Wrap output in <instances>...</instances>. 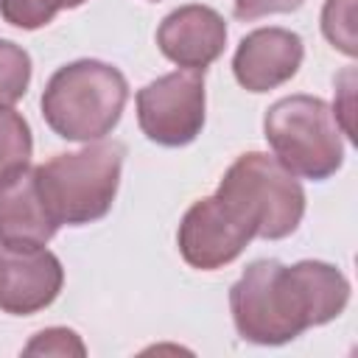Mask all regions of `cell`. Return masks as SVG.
Listing matches in <instances>:
<instances>
[{
    "label": "cell",
    "instance_id": "1",
    "mask_svg": "<svg viewBox=\"0 0 358 358\" xmlns=\"http://www.w3.org/2000/svg\"><path fill=\"white\" fill-rule=\"evenodd\" d=\"M347 302V277L322 260L294 266L257 260L229 288L235 330L255 344H285L308 327L341 316Z\"/></svg>",
    "mask_w": 358,
    "mask_h": 358
},
{
    "label": "cell",
    "instance_id": "2",
    "mask_svg": "<svg viewBox=\"0 0 358 358\" xmlns=\"http://www.w3.org/2000/svg\"><path fill=\"white\" fill-rule=\"evenodd\" d=\"M129 101L126 76L98 59L59 67L42 92L45 123L64 140L92 143L109 134Z\"/></svg>",
    "mask_w": 358,
    "mask_h": 358
},
{
    "label": "cell",
    "instance_id": "3",
    "mask_svg": "<svg viewBox=\"0 0 358 358\" xmlns=\"http://www.w3.org/2000/svg\"><path fill=\"white\" fill-rule=\"evenodd\" d=\"M123 157L126 148L120 143L103 140L39 165V190L53 221L59 227H81L103 218L117 196Z\"/></svg>",
    "mask_w": 358,
    "mask_h": 358
},
{
    "label": "cell",
    "instance_id": "4",
    "mask_svg": "<svg viewBox=\"0 0 358 358\" xmlns=\"http://www.w3.org/2000/svg\"><path fill=\"white\" fill-rule=\"evenodd\" d=\"M252 229L255 238L280 241L291 235L305 215V190L299 179L277 159L260 151L241 154L215 190Z\"/></svg>",
    "mask_w": 358,
    "mask_h": 358
},
{
    "label": "cell",
    "instance_id": "5",
    "mask_svg": "<svg viewBox=\"0 0 358 358\" xmlns=\"http://www.w3.org/2000/svg\"><path fill=\"white\" fill-rule=\"evenodd\" d=\"M274 157L294 173L313 182L333 176L344 162L341 126L333 106L313 95H288L268 106L263 117Z\"/></svg>",
    "mask_w": 358,
    "mask_h": 358
},
{
    "label": "cell",
    "instance_id": "6",
    "mask_svg": "<svg viewBox=\"0 0 358 358\" xmlns=\"http://www.w3.org/2000/svg\"><path fill=\"white\" fill-rule=\"evenodd\" d=\"M204 103V73L176 70L137 92V120L148 140L176 148L199 137Z\"/></svg>",
    "mask_w": 358,
    "mask_h": 358
},
{
    "label": "cell",
    "instance_id": "7",
    "mask_svg": "<svg viewBox=\"0 0 358 358\" xmlns=\"http://www.w3.org/2000/svg\"><path fill=\"white\" fill-rule=\"evenodd\" d=\"M252 238L255 229L215 193L190 204L176 235L185 263L201 271L232 263Z\"/></svg>",
    "mask_w": 358,
    "mask_h": 358
},
{
    "label": "cell",
    "instance_id": "8",
    "mask_svg": "<svg viewBox=\"0 0 358 358\" xmlns=\"http://www.w3.org/2000/svg\"><path fill=\"white\" fill-rule=\"evenodd\" d=\"M64 282V268L53 252L0 246V310L31 316L48 308Z\"/></svg>",
    "mask_w": 358,
    "mask_h": 358
},
{
    "label": "cell",
    "instance_id": "9",
    "mask_svg": "<svg viewBox=\"0 0 358 358\" xmlns=\"http://www.w3.org/2000/svg\"><path fill=\"white\" fill-rule=\"evenodd\" d=\"M59 224L53 221L36 168L20 165L0 176V246L6 249H42Z\"/></svg>",
    "mask_w": 358,
    "mask_h": 358
},
{
    "label": "cell",
    "instance_id": "10",
    "mask_svg": "<svg viewBox=\"0 0 358 358\" xmlns=\"http://www.w3.org/2000/svg\"><path fill=\"white\" fill-rule=\"evenodd\" d=\"M157 45L165 59L185 70H207L227 45V22L210 6H179L157 28Z\"/></svg>",
    "mask_w": 358,
    "mask_h": 358
},
{
    "label": "cell",
    "instance_id": "11",
    "mask_svg": "<svg viewBox=\"0 0 358 358\" xmlns=\"http://www.w3.org/2000/svg\"><path fill=\"white\" fill-rule=\"evenodd\" d=\"M305 45L288 28H257L246 34L235 50L232 73L249 92H268L291 81L302 64Z\"/></svg>",
    "mask_w": 358,
    "mask_h": 358
},
{
    "label": "cell",
    "instance_id": "12",
    "mask_svg": "<svg viewBox=\"0 0 358 358\" xmlns=\"http://www.w3.org/2000/svg\"><path fill=\"white\" fill-rule=\"evenodd\" d=\"M31 151L34 140L25 117L11 106H0V176L20 165H28Z\"/></svg>",
    "mask_w": 358,
    "mask_h": 358
},
{
    "label": "cell",
    "instance_id": "13",
    "mask_svg": "<svg viewBox=\"0 0 358 358\" xmlns=\"http://www.w3.org/2000/svg\"><path fill=\"white\" fill-rule=\"evenodd\" d=\"M31 81V56L8 42L0 39V106H11L17 103Z\"/></svg>",
    "mask_w": 358,
    "mask_h": 358
},
{
    "label": "cell",
    "instance_id": "14",
    "mask_svg": "<svg viewBox=\"0 0 358 358\" xmlns=\"http://www.w3.org/2000/svg\"><path fill=\"white\" fill-rule=\"evenodd\" d=\"M84 0H0V14L8 25L22 31H36L48 25L59 11L76 8Z\"/></svg>",
    "mask_w": 358,
    "mask_h": 358
},
{
    "label": "cell",
    "instance_id": "15",
    "mask_svg": "<svg viewBox=\"0 0 358 358\" xmlns=\"http://www.w3.org/2000/svg\"><path fill=\"white\" fill-rule=\"evenodd\" d=\"M322 31L333 48L355 56V0H327L322 11Z\"/></svg>",
    "mask_w": 358,
    "mask_h": 358
},
{
    "label": "cell",
    "instance_id": "16",
    "mask_svg": "<svg viewBox=\"0 0 358 358\" xmlns=\"http://www.w3.org/2000/svg\"><path fill=\"white\" fill-rule=\"evenodd\" d=\"M25 355H84L81 338L67 327H48L34 336V341L22 350Z\"/></svg>",
    "mask_w": 358,
    "mask_h": 358
},
{
    "label": "cell",
    "instance_id": "17",
    "mask_svg": "<svg viewBox=\"0 0 358 358\" xmlns=\"http://www.w3.org/2000/svg\"><path fill=\"white\" fill-rule=\"evenodd\" d=\"M305 0H235L238 20H260L268 14H288L296 11Z\"/></svg>",
    "mask_w": 358,
    "mask_h": 358
}]
</instances>
